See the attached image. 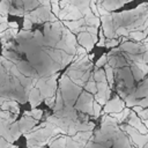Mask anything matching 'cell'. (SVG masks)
<instances>
[{
  "label": "cell",
  "instance_id": "obj_16",
  "mask_svg": "<svg viewBox=\"0 0 148 148\" xmlns=\"http://www.w3.org/2000/svg\"><path fill=\"white\" fill-rule=\"evenodd\" d=\"M98 36H99V40L97 42V46H99V47H102V46H104V43H105V36H104V34H103V30H98Z\"/></svg>",
  "mask_w": 148,
  "mask_h": 148
},
{
  "label": "cell",
  "instance_id": "obj_4",
  "mask_svg": "<svg viewBox=\"0 0 148 148\" xmlns=\"http://www.w3.org/2000/svg\"><path fill=\"white\" fill-rule=\"evenodd\" d=\"M128 125L132 126L133 128H135L139 133H141V134H147V127L141 123V119L135 114L134 111H131V112H130Z\"/></svg>",
  "mask_w": 148,
  "mask_h": 148
},
{
  "label": "cell",
  "instance_id": "obj_2",
  "mask_svg": "<svg viewBox=\"0 0 148 148\" xmlns=\"http://www.w3.org/2000/svg\"><path fill=\"white\" fill-rule=\"evenodd\" d=\"M77 40L79 43L82 45V47L86 49L87 52H90L94 47V45L97 43V38L92 37L90 34H88L87 31H81L77 34Z\"/></svg>",
  "mask_w": 148,
  "mask_h": 148
},
{
  "label": "cell",
  "instance_id": "obj_24",
  "mask_svg": "<svg viewBox=\"0 0 148 148\" xmlns=\"http://www.w3.org/2000/svg\"><path fill=\"white\" fill-rule=\"evenodd\" d=\"M7 148H17V147H16V146H12V145H10V146H9V147H7Z\"/></svg>",
  "mask_w": 148,
  "mask_h": 148
},
{
  "label": "cell",
  "instance_id": "obj_22",
  "mask_svg": "<svg viewBox=\"0 0 148 148\" xmlns=\"http://www.w3.org/2000/svg\"><path fill=\"white\" fill-rule=\"evenodd\" d=\"M6 29H8V24H7V22H2V23H0V32L5 31Z\"/></svg>",
  "mask_w": 148,
  "mask_h": 148
},
{
  "label": "cell",
  "instance_id": "obj_23",
  "mask_svg": "<svg viewBox=\"0 0 148 148\" xmlns=\"http://www.w3.org/2000/svg\"><path fill=\"white\" fill-rule=\"evenodd\" d=\"M5 99H6V98H5V97H1V96H0V105H1V104H2V102H3V101H5Z\"/></svg>",
  "mask_w": 148,
  "mask_h": 148
},
{
  "label": "cell",
  "instance_id": "obj_3",
  "mask_svg": "<svg viewBox=\"0 0 148 148\" xmlns=\"http://www.w3.org/2000/svg\"><path fill=\"white\" fill-rule=\"evenodd\" d=\"M125 106V103L118 97L116 96L111 101H106L105 103V108H104V112H120Z\"/></svg>",
  "mask_w": 148,
  "mask_h": 148
},
{
  "label": "cell",
  "instance_id": "obj_21",
  "mask_svg": "<svg viewBox=\"0 0 148 148\" xmlns=\"http://www.w3.org/2000/svg\"><path fill=\"white\" fill-rule=\"evenodd\" d=\"M7 24H8V28L18 29V24H17V22H15V21H12V22H7Z\"/></svg>",
  "mask_w": 148,
  "mask_h": 148
},
{
  "label": "cell",
  "instance_id": "obj_18",
  "mask_svg": "<svg viewBox=\"0 0 148 148\" xmlns=\"http://www.w3.org/2000/svg\"><path fill=\"white\" fill-rule=\"evenodd\" d=\"M31 28H32V22L24 17V20H23V29L24 30H30Z\"/></svg>",
  "mask_w": 148,
  "mask_h": 148
},
{
  "label": "cell",
  "instance_id": "obj_17",
  "mask_svg": "<svg viewBox=\"0 0 148 148\" xmlns=\"http://www.w3.org/2000/svg\"><path fill=\"white\" fill-rule=\"evenodd\" d=\"M138 117L141 119V120H147L148 119V111H147V109H142L141 111H139L138 112Z\"/></svg>",
  "mask_w": 148,
  "mask_h": 148
},
{
  "label": "cell",
  "instance_id": "obj_6",
  "mask_svg": "<svg viewBox=\"0 0 148 148\" xmlns=\"http://www.w3.org/2000/svg\"><path fill=\"white\" fill-rule=\"evenodd\" d=\"M28 99H29L30 105H31L32 109H35L37 105H39L40 102L43 101V98H42V96L39 94V90L36 87H32L30 89V91H29V98Z\"/></svg>",
  "mask_w": 148,
  "mask_h": 148
},
{
  "label": "cell",
  "instance_id": "obj_1",
  "mask_svg": "<svg viewBox=\"0 0 148 148\" xmlns=\"http://www.w3.org/2000/svg\"><path fill=\"white\" fill-rule=\"evenodd\" d=\"M92 95L88 91H83L80 94V98L75 105V109L92 114Z\"/></svg>",
  "mask_w": 148,
  "mask_h": 148
},
{
  "label": "cell",
  "instance_id": "obj_11",
  "mask_svg": "<svg viewBox=\"0 0 148 148\" xmlns=\"http://www.w3.org/2000/svg\"><path fill=\"white\" fill-rule=\"evenodd\" d=\"M49 146H50V148H65V146H66V138L61 136L59 139H56Z\"/></svg>",
  "mask_w": 148,
  "mask_h": 148
},
{
  "label": "cell",
  "instance_id": "obj_13",
  "mask_svg": "<svg viewBox=\"0 0 148 148\" xmlns=\"http://www.w3.org/2000/svg\"><path fill=\"white\" fill-rule=\"evenodd\" d=\"M42 116H43V111L39 110V109H32L30 111V117H32L36 120H39L42 118Z\"/></svg>",
  "mask_w": 148,
  "mask_h": 148
},
{
  "label": "cell",
  "instance_id": "obj_12",
  "mask_svg": "<svg viewBox=\"0 0 148 148\" xmlns=\"http://www.w3.org/2000/svg\"><path fill=\"white\" fill-rule=\"evenodd\" d=\"M119 40H120V39H116V38H108V39H105L104 46H105V47H116V46L119 44Z\"/></svg>",
  "mask_w": 148,
  "mask_h": 148
},
{
  "label": "cell",
  "instance_id": "obj_19",
  "mask_svg": "<svg viewBox=\"0 0 148 148\" xmlns=\"http://www.w3.org/2000/svg\"><path fill=\"white\" fill-rule=\"evenodd\" d=\"M45 99V103H46V105H49V106H53V103H54V101H56V97H54V95L53 96H51V97H47V98H44Z\"/></svg>",
  "mask_w": 148,
  "mask_h": 148
},
{
  "label": "cell",
  "instance_id": "obj_10",
  "mask_svg": "<svg viewBox=\"0 0 148 148\" xmlns=\"http://www.w3.org/2000/svg\"><path fill=\"white\" fill-rule=\"evenodd\" d=\"M130 112H131L130 109H123L120 112H111V117L114 118L117 120V123H121L125 118H127Z\"/></svg>",
  "mask_w": 148,
  "mask_h": 148
},
{
  "label": "cell",
  "instance_id": "obj_20",
  "mask_svg": "<svg viewBox=\"0 0 148 148\" xmlns=\"http://www.w3.org/2000/svg\"><path fill=\"white\" fill-rule=\"evenodd\" d=\"M12 143H9V142H7L3 138H0V148H7V147H9Z\"/></svg>",
  "mask_w": 148,
  "mask_h": 148
},
{
  "label": "cell",
  "instance_id": "obj_15",
  "mask_svg": "<svg viewBox=\"0 0 148 148\" xmlns=\"http://www.w3.org/2000/svg\"><path fill=\"white\" fill-rule=\"evenodd\" d=\"M106 61H108V58H106V54H103L98 60H97V62H96V68H101L102 66H104L105 64H106Z\"/></svg>",
  "mask_w": 148,
  "mask_h": 148
},
{
  "label": "cell",
  "instance_id": "obj_8",
  "mask_svg": "<svg viewBox=\"0 0 148 148\" xmlns=\"http://www.w3.org/2000/svg\"><path fill=\"white\" fill-rule=\"evenodd\" d=\"M104 73H105V77H106V82H108L109 88H112V87H113V83H114L113 68H112L109 64H105V65H104Z\"/></svg>",
  "mask_w": 148,
  "mask_h": 148
},
{
  "label": "cell",
  "instance_id": "obj_7",
  "mask_svg": "<svg viewBox=\"0 0 148 148\" xmlns=\"http://www.w3.org/2000/svg\"><path fill=\"white\" fill-rule=\"evenodd\" d=\"M83 18H84V25H94V27L99 25V17L94 15L91 12L83 15Z\"/></svg>",
  "mask_w": 148,
  "mask_h": 148
},
{
  "label": "cell",
  "instance_id": "obj_5",
  "mask_svg": "<svg viewBox=\"0 0 148 148\" xmlns=\"http://www.w3.org/2000/svg\"><path fill=\"white\" fill-rule=\"evenodd\" d=\"M128 1H132V0H102V6L108 12H112V10L121 7L123 5H125Z\"/></svg>",
  "mask_w": 148,
  "mask_h": 148
},
{
  "label": "cell",
  "instance_id": "obj_9",
  "mask_svg": "<svg viewBox=\"0 0 148 148\" xmlns=\"http://www.w3.org/2000/svg\"><path fill=\"white\" fill-rule=\"evenodd\" d=\"M147 37V29L143 30V31H140V30H133V31H130L128 35H127V38H132L136 42H141L143 38Z\"/></svg>",
  "mask_w": 148,
  "mask_h": 148
},
{
  "label": "cell",
  "instance_id": "obj_14",
  "mask_svg": "<svg viewBox=\"0 0 148 148\" xmlns=\"http://www.w3.org/2000/svg\"><path fill=\"white\" fill-rule=\"evenodd\" d=\"M101 109H102V106H101L96 101H92V114H94L95 117H98V116H99Z\"/></svg>",
  "mask_w": 148,
  "mask_h": 148
}]
</instances>
